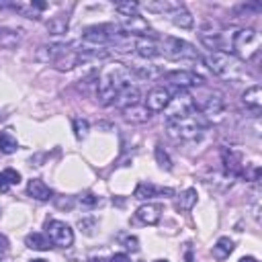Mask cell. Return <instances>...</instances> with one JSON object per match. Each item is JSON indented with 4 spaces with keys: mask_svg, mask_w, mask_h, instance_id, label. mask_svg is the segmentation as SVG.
<instances>
[{
    "mask_svg": "<svg viewBox=\"0 0 262 262\" xmlns=\"http://www.w3.org/2000/svg\"><path fill=\"white\" fill-rule=\"evenodd\" d=\"M131 84V70L125 68L123 63H113L106 70H102L100 78H98V88H96V96L100 100V104L108 106L115 102L117 94L127 88Z\"/></svg>",
    "mask_w": 262,
    "mask_h": 262,
    "instance_id": "1",
    "label": "cell"
},
{
    "mask_svg": "<svg viewBox=\"0 0 262 262\" xmlns=\"http://www.w3.org/2000/svg\"><path fill=\"white\" fill-rule=\"evenodd\" d=\"M205 127H207V121L196 108H192L190 113L180 115V117H166V129L172 137L196 139Z\"/></svg>",
    "mask_w": 262,
    "mask_h": 262,
    "instance_id": "2",
    "label": "cell"
},
{
    "mask_svg": "<svg viewBox=\"0 0 262 262\" xmlns=\"http://www.w3.org/2000/svg\"><path fill=\"white\" fill-rule=\"evenodd\" d=\"M160 55L168 57V59H196L199 57V51L182 41V39H176V37H164L162 43H160Z\"/></svg>",
    "mask_w": 262,
    "mask_h": 262,
    "instance_id": "3",
    "label": "cell"
},
{
    "mask_svg": "<svg viewBox=\"0 0 262 262\" xmlns=\"http://www.w3.org/2000/svg\"><path fill=\"white\" fill-rule=\"evenodd\" d=\"M231 47L233 51L242 57V59H248L250 57V51H258V35L254 29H242L233 35L231 39Z\"/></svg>",
    "mask_w": 262,
    "mask_h": 262,
    "instance_id": "4",
    "label": "cell"
},
{
    "mask_svg": "<svg viewBox=\"0 0 262 262\" xmlns=\"http://www.w3.org/2000/svg\"><path fill=\"white\" fill-rule=\"evenodd\" d=\"M45 229L49 233V242L51 244L61 246V248H70L74 244V231H72V227L68 223L51 219V221L45 223Z\"/></svg>",
    "mask_w": 262,
    "mask_h": 262,
    "instance_id": "5",
    "label": "cell"
},
{
    "mask_svg": "<svg viewBox=\"0 0 262 262\" xmlns=\"http://www.w3.org/2000/svg\"><path fill=\"white\" fill-rule=\"evenodd\" d=\"M203 61L217 76H223V74H227L231 70V55L225 53V51H211V53H207L203 57Z\"/></svg>",
    "mask_w": 262,
    "mask_h": 262,
    "instance_id": "6",
    "label": "cell"
},
{
    "mask_svg": "<svg viewBox=\"0 0 262 262\" xmlns=\"http://www.w3.org/2000/svg\"><path fill=\"white\" fill-rule=\"evenodd\" d=\"M170 100H172L170 92H168L164 86H156V88H151V90L147 92V98H145V108H147L149 113H160V111L168 108Z\"/></svg>",
    "mask_w": 262,
    "mask_h": 262,
    "instance_id": "7",
    "label": "cell"
},
{
    "mask_svg": "<svg viewBox=\"0 0 262 262\" xmlns=\"http://www.w3.org/2000/svg\"><path fill=\"white\" fill-rule=\"evenodd\" d=\"M166 80L178 88H190V86H201L205 80L203 76H199L196 72H188V70H176V72H170L166 76Z\"/></svg>",
    "mask_w": 262,
    "mask_h": 262,
    "instance_id": "8",
    "label": "cell"
},
{
    "mask_svg": "<svg viewBox=\"0 0 262 262\" xmlns=\"http://www.w3.org/2000/svg\"><path fill=\"white\" fill-rule=\"evenodd\" d=\"M174 196V190L172 188H164V186H154L151 182H139L133 196L139 199V201H145V199H151V196Z\"/></svg>",
    "mask_w": 262,
    "mask_h": 262,
    "instance_id": "9",
    "label": "cell"
},
{
    "mask_svg": "<svg viewBox=\"0 0 262 262\" xmlns=\"http://www.w3.org/2000/svg\"><path fill=\"white\" fill-rule=\"evenodd\" d=\"M139 98H141V92H139V88L137 86H133V84H129L127 88H123L119 94H117V98H115V106L117 108H129V106H133V104H137L139 102Z\"/></svg>",
    "mask_w": 262,
    "mask_h": 262,
    "instance_id": "10",
    "label": "cell"
},
{
    "mask_svg": "<svg viewBox=\"0 0 262 262\" xmlns=\"http://www.w3.org/2000/svg\"><path fill=\"white\" fill-rule=\"evenodd\" d=\"M194 108L203 115V117H213V115H219L223 111V100L217 96V94H211V96H205L203 100L194 102Z\"/></svg>",
    "mask_w": 262,
    "mask_h": 262,
    "instance_id": "11",
    "label": "cell"
},
{
    "mask_svg": "<svg viewBox=\"0 0 262 262\" xmlns=\"http://www.w3.org/2000/svg\"><path fill=\"white\" fill-rule=\"evenodd\" d=\"M133 51L141 57H156L160 55V45L154 39L147 37H135L133 39Z\"/></svg>",
    "mask_w": 262,
    "mask_h": 262,
    "instance_id": "12",
    "label": "cell"
},
{
    "mask_svg": "<svg viewBox=\"0 0 262 262\" xmlns=\"http://www.w3.org/2000/svg\"><path fill=\"white\" fill-rule=\"evenodd\" d=\"M135 217L145 225H156L162 217V205H143L137 209Z\"/></svg>",
    "mask_w": 262,
    "mask_h": 262,
    "instance_id": "13",
    "label": "cell"
},
{
    "mask_svg": "<svg viewBox=\"0 0 262 262\" xmlns=\"http://www.w3.org/2000/svg\"><path fill=\"white\" fill-rule=\"evenodd\" d=\"M27 192H29L33 199H37V201H49V199L53 196V190H51L43 180H39V178L29 180V184H27Z\"/></svg>",
    "mask_w": 262,
    "mask_h": 262,
    "instance_id": "14",
    "label": "cell"
},
{
    "mask_svg": "<svg viewBox=\"0 0 262 262\" xmlns=\"http://www.w3.org/2000/svg\"><path fill=\"white\" fill-rule=\"evenodd\" d=\"M242 102L246 104V108H250V111L258 113V111H260V106H262V90H260V86L256 84V86L248 88V90L242 94Z\"/></svg>",
    "mask_w": 262,
    "mask_h": 262,
    "instance_id": "15",
    "label": "cell"
},
{
    "mask_svg": "<svg viewBox=\"0 0 262 262\" xmlns=\"http://www.w3.org/2000/svg\"><path fill=\"white\" fill-rule=\"evenodd\" d=\"M196 190L194 188H186L184 192H180L178 194V199H176V209L178 211H190L192 207H194V203H196Z\"/></svg>",
    "mask_w": 262,
    "mask_h": 262,
    "instance_id": "16",
    "label": "cell"
},
{
    "mask_svg": "<svg viewBox=\"0 0 262 262\" xmlns=\"http://www.w3.org/2000/svg\"><path fill=\"white\" fill-rule=\"evenodd\" d=\"M123 113H125V119L131 121V123H145L149 119V111L145 106H137V104L125 108Z\"/></svg>",
    "mask_w": 262,
    "mask_h": 262,
    "instance_id": "17",
    "label": "cell"
},
{
    "mask_svg": "<svg viewBox=\"0 0 262 262\" xmlns=\"http://www.w3.org/2000/svg\"><path fill=\"white\" fill-rule=\"evenodd\" d=\"M25 244L31 248V250H49L51 248V242L43 235V233H37V231H33V233H29L27 237H25Z\"/></svg>",
    "mask_w": 262,
    "mask_h": 262,
    "instance_id": "18",
    "label": "cell"
},
{
    "mask_svg": "<svg viewBox=\"0 0 262 262\" xmlns=\"http://www.w3.org/2000/svg\"><path fill=\"white\" fill-rule=\"evenodd\" d=\"M172 23H174L176 27H180V29H190L192 23H194V18H192V14H190L184 6H180L178 10L172 12Z\"/></svg>",
    "mask_w": 262,
    "mask_h": 262,
    "instance_id": "19",
    "label": "cell"
},
{
    "mask_svg": "<svg viewBox=\"0 0 262 262\" xmlns=\"http://www.w3.org/2000/svg\"><path fill=\"white\" fill-rule=\"evenodd\" d=\"M231 252H233V242H231L229 237H219L217 244L213 246V256H215L217 260H225Z\"/></svg>",
    "mask_w": 262,
    "mask_h": 262,
    "instance_id": "20",
    "label": "cell"
},
{
    "mask_svg": "<svg viewBox=\"0 0 262 262\" xmlns=\"http://www.w3.org/2000/svg\"><path fill=\"white\" fill-rule=\"evenodd\" d=\"M18 182H20V174L16 170L6 168L4 172H0V192H8V188Z\"/></svg>",
    "mask_w": 262,
    "mask_h": 262,
    "instance_id": "21",
    "label": "cell"
},
{
    "mask_svg": "<svg viewBox=\"0 0 262 262\" xmlns=\"http://www.w3.org/2000/svg\"><path fill=\"white\" fill-rule=\"evenodd\" d=\"M242 162V156L239 154H235V151H223V164H225V168H227V172H231V174H239V164Z\"/></svg>",
    "mask_w": 262,
    "mask_h": 262,
    "instance_id": "22",
    "label": "cell"
},
{
    "mask_svg": "<svg viewBox=\"0 0 262 262\" xmlns=\"http://www.w3.org/2000/svg\"><path fill=\"white\" fill-rule=\"evenodd\" d=\"M149 12H174V10H178L182 4L180 2H145L143 4Z\"/></svg>",
    "mask_w": 262,
    "mask_h": 262,
    "instance_id": "23",
    "label": "cell"
},
{
    "mask_svg": "<svg viewBox=\"0 0 262 262\" xmlns=\"http://www.w3.org/2000/svg\"><path fill=\"white\" fill-rule=\"evenodd\" d=\"M47 31L53 33V35H61L68 31V16L66 14H59V16H53L49 23H47Z\"/></svg>",
    "mask_w": 262,
    "mask_h": 262,
    "instance_id": "24",
    "label": "cell"
},
{
    "mask_svg": "<svg viewBox=\"0 0 262 262\" xmlns=\"http://www.w3.org/2000/svg\"><path fill=\"white\" fill-rule=\"evenodd\" d=\"M16 147H18L16 137H14L10 131H2V133H0V149H2L4 154H14Z\"/></svg>",
    "mask_w": 262,
    "mask_h": 262,
    "instance_id": "25",
    "label": "cell"
},
{
    "mask_svg": "<svg viewBox=\"0 0 262 262\" xmlns=\"http://www.w3.org/2000/svg\"><path fill=\"white\" fill-rule=\"evenodd\" d=\"M115 10L121 14V16H135L137 10H139V4L135 0H125V2H117L115 4Z\"/></svg>",
    "mask_w": 262,
    "mask_h": 262,
    "instance_id": "26",
    "label": "cell"
},
{
    "mask_svg": "<svg viewBox=\"0 0 262 262\" xmlns=\"http://www.w3.org/2000/svg\"><path fill=\"white\" fill-rule=\"evenodd\" d=\"M72 125H74V133H76V137L78 139H84L86 135H88V121L86 119H74L72 121Z\"/></svg>",
    "mask_w": 262,
    "mask_h": 262,
    "instance_id": "27",
    "label": "cell"
},
{
    "mask_svg": "<svg viewBox=\"0 0 262 262\" xmlns=\"http://www.w3.org/2000/svg\"><path fill=\"white\" fill-rule=\"evenodd\" d=\"M156 160H158V164H160L164 170H170V168H172V160H170V156L164 151L162 145H156Z\"/></svg>",
    "mask_w": 262,
    "mask_h": 262,
    "instance_id": "28",
    "label": "cell"
},
{
    "mask_svg": "<svg viewBox=\"0 0 262 262\" xmlns=\"http://www.w3.org/2000/svg\"><path fill=\"white\" fill-rule=\"evenodd\" d=\"M78 203H80L82 207L90 209V207H96V205H98V196H96V194H92V192H84V194H80V196H78Z\"/></svg>",
    "mask_w": 262,
    "mask_h": 262,
    "instance_id": "29",
    "label": "cell"
},
{
    "mask_svg": "<svg viewBox=\"0 0 262 262\" xmlns=\"http://www.w3.org/2000/svg\"><path fill=\"white\" fill-rule=\"evenodd\" d=\"M123 246H125L127 250H131V252H137V250H139V239H137L135 235H125V237H123Z\"/></svg>",
    "mask_w": 262,
    "mask_h": 262,
    "instance_id": "30",
    "label": "cell"
},
{
    "mask_svg": "<svg viewBox=\"0 0 262 262\" xmlns=\"http://www.w3.org/2000/svg\"><path fill=\"white\" fill-rule=\"evenodd\" d=\"M6 254H8V239H6V235L0 233V260H4Z\"/></svg>",
    "mask_w": 262,
    "mask_h": 262,
    "instance_id": "31",
    "label": "cell"
},
{
    "mask_svg": "<svg viewBox=\"0 0 262 262\" xmlns=\"http://www.w3.org/2000/svg\"><path fill=\"white\" fill-rule=\"evenodd\" d=\"M82 229H84V233H92V227H94V219H80V223H78Z\"/></svg>",
    "mask_w": 262,
    "mask_h": 262,
    "instance_id": "32",
    "label": "cell"
},
{
    "mask_svg": "<svg viewBox=\"0 0 262 262\" xmlns=\"http://www.w3.org/2000/svg\"><path fill=\"white\" fill-rule=\"evenodd\" d=\"M111 262H131V260H129L127 254H115V256L111 258Z\"/></svg>",
    "mask_w": 262,
    "mask_h": 262,
    "instance_id": "33",
    "label": "cell"
},
{
    "mask_svg": "<svg viewBox=\"0 0 262 262\" xmlns=\"http://www.w3.org/2000/svg\"><path fill=\"white\" fill-rule=\"evenodd\" d=\"M184 262H194V258H192V250H190V246L186 248V254H184Z\"/></svg>",
    "mask_w": 262,
    "mask_h": 262,
    "instance_id": "34",
    "label": "cell"
},
{
    "mask_svg": "<svg viewBox=\"0 0 262 262\" xmlns=\"http://www.w3.org/2000/svg\"><path fill=\"white\" fill-rule=\"evenodd\" d=\"M88 262H108V260H106V258H102V256H92Z\"/></svg>",
    "mask_w": 262,
    "mask_h": 262,
    "instance_id": "35",
    "label": "cell"
},
{
    "mask_svg": "<svg viewBox=\"0 0 262 262\" xmlns=\"http://www.w3.org/2000/svg\"><path fill=\"white\" fill-rule=\"evenodd\" d=\"M239 262H258V260L252 258V256H244V258H239Z\"/></svg>",
    "mask_w": 262,
    "mask_h": 262,
    "instance_id": "36",
    "label": "cell"
},
{
    "mask_svg": "<svg viewBox=\"0 0 262 262\" xmlns=\"http://www.w3.org/2000/svg\"><path fill=\"white\" fill-rule=\"evenodd\" d=\"M31 262H45V260H41V258H37V260H31Z\"/></svg>",
    "mask_w": 262,
    "mask_h": 262,
    "instance_id": "37",
    "label": "cell"
},
{
    "mask_svg": "<svg viewBox=\"0 0 262 262\" xmlns=\"http://www.w3.org/2000/svg\"><path fill=\"white\" fill-rule=\"evenodd\" d=\"M156 262H168V260H156Z\"/></svg>",
    "mask_w": 262,
    "mask_h": 262,
    "instance_id": "38",
    "label": "cell"
}]
</instances>
